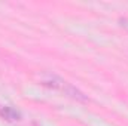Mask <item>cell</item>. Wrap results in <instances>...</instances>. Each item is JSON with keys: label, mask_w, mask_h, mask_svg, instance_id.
I'll list each match as a JSON object with an SVG mask.
<instances>
[{"label": "cell", "mask_w": 128, "mask_h": 126, "mask_svg": "<svg viewBox=\"0 0 128 126\" xmlns=\"http://www.w3.org/2000/svg\"><path fill=\"white\" fill-rule=\"evenodd\" d=\"M64 82L61 77L55 76V74H45L42 77V85L46 86V88H51V89H60L63 91V86H64Z\"/></svg>", "instance_id": "1"}, {"label": "cell", "mask_w": 128, "mask_h": 126, "mask_svg": "<svg viewBox=\"0 0 128 126\" xmlns=\"http://www.w3.org/2000/svg\"><path fill=\"white\" fill-rule=\"evenodd\" d=\"M63 92L66 95H68L70 98H73V99H76V101H82V102H86L88 101V96L84 94L82 91H79L78 88H74L73 85H70V83H64L63 86Z\"/></svg>", "instance_id": "2"}, {"label": "cell", "mask_w": 128, "mask_h": 126, "mask_svg": "<svg viewBox=\"0 0 128 126\" xmlns=\"http://www.w3.org/2000/svg\"><path fill=\"white\" fill-rule=\"evenodd\" d=\"M0 116L3 117V119H6L8 122H15V120H20L21 119V114L16 111V110H14L12 107H3V105H0Z\"/></svg>", "instance_id": "3"}]
</instances>
